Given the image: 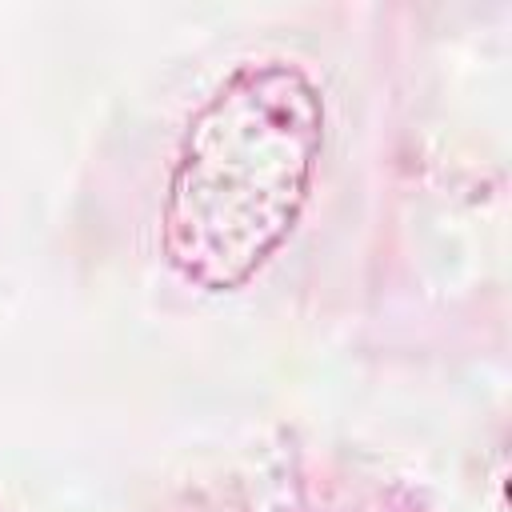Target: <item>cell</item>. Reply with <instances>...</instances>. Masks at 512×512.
<instances>
[{"label":"cell","mask_w":512,"mask_h":512,"mask_svg":"<svg viewBox=\"0 0 512 512\" xmlns=\"http://www.w3.org/2000/svg\"><path fill=\"white\" fill-rule=\"evenodd\" d=\"M316 152V104L300 76L260 72L220 96L188 140L172 188V252L208 280H240L292 224Z\"/></svg>","instance_id":"6da1fadb"}]
</instances>
